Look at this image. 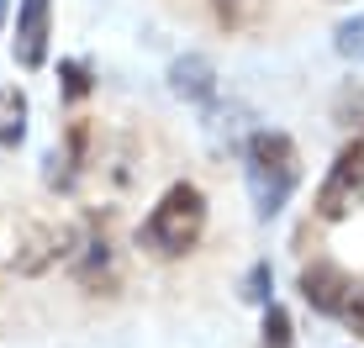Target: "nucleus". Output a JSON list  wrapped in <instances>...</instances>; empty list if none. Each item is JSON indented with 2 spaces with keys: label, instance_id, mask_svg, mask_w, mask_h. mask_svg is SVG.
<instances>
[{
  "label": "nucleus",
  "instance_id": "nucleus-1",
  "mask_svg": "<svg viewBox=\"0 0 364 348\" xmlns=\"http://www.w3.org/2000/svg\"><path fill=\"white\" fill-rule=\"evenodd\" d=\"M206 232V195L191 180H174L164 195L154 201V211L137 227V248H148L154 259H185Z\"/></svg>",
  "mask_w": 364,
  "mask_h": 348
},
{
  "label": "nucleus",
  "instance_id": "nucleus-2",
  "mask_svg": "<svg viewBox=\"0 0 364 348\" xmlns=\"http://www.w3.org/2000/svg\"><path fill=\"white\" fill-rule=\"evenodd\" d=\"M243 174H248V195H254L259 222L280 217L291 206L296 185H301V153L285 132H254L243 148Z\"/></svg>",
  "mask_w": 364,
  "mask_h": 348
},
{
  "label": "nucleus",
  "instance_id": "nucleus-3",
  "mask_svg": "<svg viewBox=\"0 0 364 348\" xmlns=\"http://www.w3.org/2000/svg\"><path fill=\"white\" fill-rule=\"evenodd\" d=\"M364 206V132L354 143H343V153L333 158L328 180L317 190V222H348Z\"/></svg>",
  "mask_w": 364,
  "mask_h": 348
},
{
  "label": "nucleus",
  "instance_id": "nucleus-4",
  "mask_svg": "<svg viewBox=\"0 0 364 348\" xmlns=\"http://www.w3.org/2000/svg\"><path fill=\"white\" fill-rule=\"evenodd\" d=\"M90 164H95V121L90 116H69L64 138L48 148V158H43V185L58 190V195H69L74 185L85 180Z\"/></svg>",
  "mask_w": 364,
  "mask_h": 348
},
{
  "label": "nucleus",
  "instance_id": "nucleus-5",
  "mask_svg": "<svg viewBox=\"0 0 364 348\" xmlns=\"http://www.w3.org/2000/svg\"><path fill=\"white\" fill-rule=\"evenodd\" d=\"M74 280L85 285V290H100V295H111L122 285V264H117V243H111V232H106V222L90 217V227L80 232V248H74Z\"/></svg>",
  "mask_w": 364,
  "mask_h": 348
},
{
  "label": "nucleus",
  "instance_id": "nucleus-6",
  "mask_svg": "<svg viewBox=\"0 0 364 348\" xmlns=\"http://www.w3.org/2000/svg\"><path fill=\"white\" fill-rule=\"evenodd\" d=\"M74 248H80V227H69V222H32L16 243V275H27V280L48 275Z\"/></svg>",
  "mask_w": 364,
  "mask_h": 348
},
{
  "label": "nucleus",
  "instance_id": "nucleus-7",
  "mask_svg": "<svg viewBox=\"0 0 364 348\" xmlns=\"http://www.w3.org/2000/svg\"><path fill=\"white\" fill-rule=\"evenodd\" d=\"M53 48V0H16V37H11V58L16 69L37 74Z\"/></svg>",
  "mask_w": 364,
  "mask_h": 348
},
{
  "label": "nucleus",
  "instance_id": "nucleus-8",
  "mask_svg": "<svg viewBox=\"0 0 364 348\" xmlns=\"http://www.w3.org/2000/svg\"><path fill=\"white\" fill-rule=\"evenodd\" d=\"M348 290H354V280H348L338 264H328V259H317V264L301 269V301H306L311 312H322V317H338V312H343Z\"/></svg>",
  "mask_w": 364,
  "mask_h": 348
},
{
  "label": "nucleus",
  "instance_id": "nucleus-9",
  "mask_svg": "<svg viewBox=\"0 0 364 348\" xmlns=\"http://www.w3.org/2000/svg\"><path fill=\"white\" fill-rule=\"evenodd\" d=\"M169 90L180 95V101L191 106H206L211 95H217V69H211L206 53H180L169 64Z\"/></svg>",
  "mask_w": 364,
  "mask_h": 348
},
{
  "label": "nucleus",
  "instance_id": "nucleus-10",
  "mask_svg": "<svg viewBox=\"0 0 364 348\" xmlns=\"http://www.w3.org/2000/svg\"><path fill=\"white\" fill-rule=\"evenodd\" d=\"M21 143H27V95L6 85V90H0V148L16 153Z\"/></svg>",
  "mask_w": 364,
  "mask_h": 348
},
{
  "label": "nucleus",
  "instance_id": "nucleus-11",
  "mask_svg": "<svg viewBox=\"0 0 364 348\" xmlns=\"http://www.w3.org/2000/svg\"><path fill=\"white\" fill-rule=\"evenodd\" d=\"M269 0H211V16H217L222 32H254L264 21Z\"/></svg>",
  "mask_w": 364,
  "mask_h": 348
},
{
  "label": "nucleus",
  "instance_id": "nucleus-12",
  "mask_svg": "<svg viewBox=\"0 0 364 348\" xmlns=\"http://www.w3.org/2000/svg\"><path fill=\"white\" fill-rule=\"evenodd\" d=\"M58 95H64V106H80L95 95V69L85 64V58H58Z\"/></svg>",
  "mask_w": 364,
  "mask_h": 348
},
{
  "label": "nucleus",
  "instance_id": "nucleus-13",
  "mask_svg": "<svg viewBox=\"0 0 364 348\" xmlns=\"http://www.w3.org/2000/svg\"><path fill=\"white\" fill-rule=\"evenodd\" d=\"M296 343V327H291V312L285 306H264V322H259V348H291Z\"/></svg>",
  "mask_w": 364,
  "mask_h": 348
},
{
  "label": "nucleus",
  "instance_id": "nucleus-14",
  "mask_svg": "<svg viewBox=\"0 0 364 348\" xmlns=\"http://www.w3.org/2000/svg\"><path fill=\"white\" fill-rule=\"evenodd\" d=\"M333 116H338V127H359V132H364V80H354V85H343V90H338Z\"/></svg>",
  "mask_w": 364,
  "mask_h": 348
},
{
  "label": "nucleus",
  "instance_id": "nucleus-15",
  "mask_svg": "<svg viewBox=\"0 0 364 348\" xmlns=\"http://www.w3.org/2000/svg\"><path fill=\"white\" fill-rule=\"evenodd\" d=\"M269 290H274V269H269V259H259V264L243 275V301L248 306H269Z\"/></svg>",
  "mask_w": 364,
  "mask_h": 348
},
{
  "label": "nucleus",
  "instance_id": "nucleus-16",
  "mask_svg": "<svg viewBox=\"0 0 364 348\" xmlns=\"http://www.w3.org/2000/svg\"><path fill=\"white\" fill-rule=\"evenodd\" d=\"M333 48H338L343 58H364V16H348L343 27L333 32Z\"/></svg>",
  "mask_w": 364,
  "mask_h": 348
},
{
  "label": "nucleus",
  "instance_id": "nucleus-17",
  "mask_svg": "<svg viewBox=\"0 0 364 348\" xmlns=\"http://www.w3.org/2000/svg\"><path fill=\"white\" fill-rule=\"evenodd\" d=\"M348 322V332H354V338H364V285H354V290H348V301H343V312H338Z\"/></svg>",
  "mask_w": 364,
  "mask_h": 348
},
{
  "label": "nucleus",
  "instance_id": "nucleus-18",
  "mask_svg": "<svg viewBox=\"0 0 364 348\" xmlns=\"http://www.w3.org/2000/svg\"><path fill=\"white\" fill-rule=\"evenodd\" d=\"M6 16H11V0H0V27H6Z\"/></svg>",
  "mask_w": 364,
  "mask_h": 348
}]
</instances>
